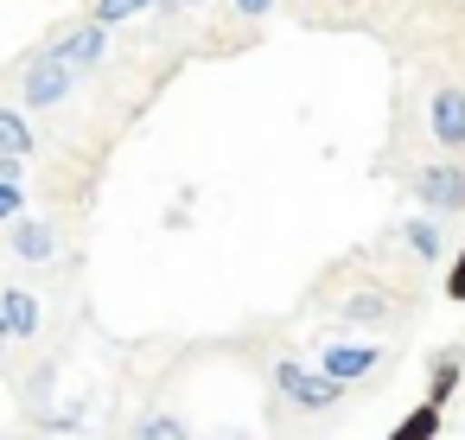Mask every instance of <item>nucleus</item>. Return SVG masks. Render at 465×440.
<instances>
[{
  "label": "nucleus",
  "mask_w": 465,
  "mask_h": 440,
  "mask_svg": "<svg viewBox=\"0 0 465 440\" xmlns=\"http://www.w3.org/2000/svg\"><path fill=\"white\" fill-rule=\"evenodd\" d=\"M376 364H382L376 345H325V357H319V370H325L331 383H357V376H370Z\"/></svg>",
  "instance_id": "nucleus-4"
},
{
  "label": "nucleus",
  "mask_w": 465,
  "mask_h": 440,
  "mask_svg": "<svg viewBox=\"0 0 465 440\" xmlns=\"http://www.w3.org/2000/svg\"><path fill=\"white\" fill-rule=\"evenodd\" d=\"M71 90H77V71H71L58 52H45V58H33V65H26V84H20L26 109H58Z\"/></svg>",
  "instance_id": "nucleus-2"
},
{
  "label": "nucleus",
  "mask_w": 465,
  "mask_h": 440,
  "mask_svg": "<svg viewBox=\"0 0 465 440\" xmlns=\"http://www.w3.org/2000/svg\"><path fill=\"white\" fill-rule=\"evenodd\" d=\"M389 440H440V402H420V408H408V415L389 427Z\"/></svg>",
  "instance_id": "nucleus-8"
},
{
  "label": "nucleus",
  "mask_w": 465,
  "mask_h": 440,
  "mask_svg": "<svg viewBox=\"0 0 465 440\" xmlns=\"http://www.w3.org/2000/svg\"><path fill=\"white\" fill-rule=\"evenodd\" d=\"M0 154H7V160H26L33 154V128H26L20 109H0Z\"/></svg>",
  "instance_id": "nucleus-10"
},
{
  "label": "nucleus",
  "mask_w": 465,
  "mask_h": 440,
  "mask_svg": "<svg viewBox=\"0 0 465 440\" xmlns=\"http://www.w3.org/2000/svg\"><path fill=\"white\" fill-rule=\"evenodd\" d=\"M20 205H26V192L14 179H0V217H20Z\"/></svg>",
  "instance_id": "nucleus-15"
},
{
  "label": "nucleus",
  "mask_w": 465,
  "mask_h": 440,
  "mask_svg": "<svg viewBox=\"0 0 465 440\" xmlns=\"http://www.w3.org/2000/svg\"><path fill=\"white\" fill-rule=\"evenodd\" d=\"M141 7H160V0H96V20L115 26V20H134Z\"/></svg>",
  "instance_id": "nucleus-14"
},
{
  "label": "nucleus",
  "mask_w": 465,
  "mask_h": 440,
  "mask_svg": "<svg viewBox=\"0 0 465 440\" xmlns=\"http://www.w3.org/2000/svg\"><path fill=\"white\" fill-rule=\"evenodd\" d=\"M408 249H414V255H420V262H433V255H440V249H446V243H440V230H433V224H427V217H414V224H408Z\"/></svg>",
  "instance_id": "nucleus-12"
},
{
  "label": "nucleus",
  "mask_w": 465,
  "mask_h": 440,
  "mask_svg": "<svg viewBox=\"0 0 465 440\" xmlns=\"http://www.w3.org/2000/svg\"><path fill=\"white\" fill-rule=\"evenodd\" d=\"M420 198H427V211H465V173L459 166H427Z\"/></svg>",
  "instance_id": "nucleus-6"
},
{
  "label": "nucleus",
  "mask_w": 465,
  "mask_h": 440,
  "mask_svg": "<svg viewBox=\"0 0 465 440\" xmlns=\"http://www.w3.org/2000/svg\"><path fill=\"white\" fill-rule=\"evenodd\" d=\"M0 338H14V325H7V313H0Z\"/></svg>",
  "instance_id": "nucleus-19"
},
{
  "label": "nucleus",
  "mask_w": 465,
  "mask_h": 440,
  "mask_svg": "<svg viewBox=\"0 0 465 440\" xmlns=\"http://www.w3.org/2000/svg\"><path fill=\"white\" fill-rule=\"evenodd\" d=\"M141 440H192V434H185L179 415H147V421H141Z\"/></svg>",
  "instance_id": "nucleus-13"
},
{
  "label": "nucleus",
  "mask_w": 465,
  "mask_h": 440,
  "mask_svg": "<svg viewBox=\"0 0 465 440\" xmlns=\"http://www.w3.org/2000/svg\"><path fill=\"white\" fill-rule=\"evenodd\" d=\"M344 313H351V319H376V313H382V300H351Z\"/></svg>",
  "instance_id": "nucleus-17"
},
{
  "label": "nucleus",
  "mask_w": 465,
  "mask_h": 440,
  "mask_svg": "<svg viewBox=\"0 0 465 440\" xmlns=\"http://www.w3.org/2000/svg\"><path fill=\"white\" fill-rule=\"evenodd\" d=\"M459 370H465L459 357H433V383H427V402H440V408H446V402H452V389H459Z\"/></svg>",
  "instance_id": "nucleus-11"
},
{
  "label": "nucleus",
  "mask_w": 465,
  "mask_h": 440,
  "mask_svg": "<svg viewBox=\"0 0 465 440\" xmlns=\"http://www.w3.org/2000/svg\"><path fill=\"white\" fill-rule=\"evenodd\" d=\"M14 255H20V262H52V255H58V243H52V230H45V224H33V217H26V224L14 230Z\"/></svg>",
  "instance_id": "nucleus-9"
},
{
  "label": "nucleus",
  "mask_w": 465,
  "mask_h": 440,
  "mask_svg": "<svg viewBox=\"0 0 465 440\" xmlns=\"http://www.w3.org/2000/svg\"><path fill=\"white\" fill-rule=\"evenodd\" d=\"M0 313H7L14 338H33V332H39V300H33L26 287H0Z\"/></svg>",
  "instance_id": "nucleus-7"
},
{
  "label": "nucleus",
  "mask_w": 465,
  "mask_h": 440,
  "mask_svg": "<svg viewBox=\"0 0 465 440\" xmlns=\"http://www.w3.org/2000/svg\"><path fill=\"white\" fill-rule=\"evenodd\" d=\"M52 52H58V58H64V65H71V71L84 77V71H96V65L109 58V26H103V20H90V26L64 33V39H58Z\"/></svg>",
  "instance_id": "nucleus-3"
},
{
  "label": "nucleus",
  "mask_w": 465,
  "mask_h": 440,
  "mask_svg": "<svg viewBox=\"0 0 465 440\" xmlns=\"http://www.w3.org/2000/svg\"><path fill=\"white\" fill-rule=\"evenodd\" d=\"M274 389H281L287 402L312 408V415H319V408H331V402L344 395V383H331L325 370H306L300 357H281V364H274Z\"/></svg>",
  "instance_id": "nucleus-1"
},
{
  "label": "nucleus",
  "mask_w": 465,
  "mask_h": 440,
  "mask_svg": "<svg viewBox=\"0 0 465 440\" xmlns=\"http://www.w3.org/2000/svg\"><path fill=\"white\" fill-rule=\"evenodd\" d=\"M446 294H452V300H465V249H459V255H452V268H446Z\"/></svg>",
  "instance_id": "nucleus-16"
},
{
  "label": "nucleus",
  "mask_w": 465,
  "mask_h": 440,
  "mask_svg": "<svg viewBox=\"0 0 465 440\" xmlns=\"http://www.w3.org/2000/svg\"><path fill=\"white\" fill-rule=\"evenodd\" d=\"M236 7H242V14L255 20V14H268V7H274V0H236Z\"/></svg>",
  "instance_id": "nucleus-18"
},
{
  "label": "nucleus",
  "mask_w": 465,
  "mask_h": 440,
  "mask_svg": "<svg viewBox=\"0 0 465 440\" xmlns=\"http://www.w3.org/2000/svg\"><path fill=\"white\" fill-rule=\"evenodd\" d=\"M427 122H433V141L440 147H465V90H433V109H427Z\"/></svg>",
  "instance_id": "nucleus-5"
}]
</instances>
